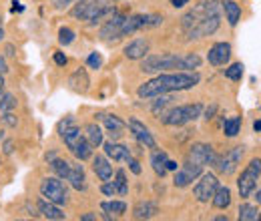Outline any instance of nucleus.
<instances>
[{
	"instance_id": "obj_1",
	"label": "nucleus",
	"mask_w": 261,
	"mask_h": 221,
	"mask_svg": "<svg viewBox=\"0 0 261 221\" xmlns=\"http://www.w3.org/2000/svg\"><path fill=\"white\" fill-rule=\"evenodd\" d=\"M201 77L197 70H175V72H159L151 81L143 83L137 91L139 99H155V96L189 91L199 85Z\"/></svg>"
},
{
	"instance_id": "obj_2",
	"label": "nucleus",
	"mask_w": 261,
	"mask_h": 221,
	"mask_svg": "<svg viewBox=\"0 0 261 221\" xmlns=\"http://www.w3.org/2000/svg\"><path fill=\"white\" fill-rule=\"evenodd\" d=\"M59 135L65 141V145L70 149V153L79 161H89L93 159V147L87 141L85 133L81 131V127L74 123L72 117H66L65 121L59 125Z\"/></svg>"
},
{
	"instance_id": "obj_3",
	"label": "nucleus",
	"mask_w": 261,
	"mask_h": 221,
	"mask_svg": "<svg viewBox=\"0 0 261 221\" xmlns=\"http://www.w3.org/2000/svg\"><path fill=\"white\" fill-rule=\"evenodd\" d=\"M115 14L113 0H76L70 8V16L76 20H85L87 24H97L105 16Z\"/></svg>"
},
{
	"instance_id": "obj_4",
	"label": "nucleus",
	"mask_w": 261,
	"mask_h": 221,
	"mask_svg": "<svg viewBox=\"0 0 261 221\" xmlns=\"http://www.w3.org/2000/svg\"><path fill=\"white\" fill-rule=\"evenodd\" d=\"M141 70L149 75H159L169 70H185V55L161 53V55H147L141 59Z\"/></svg>"
},
{
	"instance_id": "obj_5",
	"label": "nucleus",
	"mask_w": 261,
	"mask_h": 221,
	"mask_svg": "<svg viewBox=\"0 0 261 221\" xmlns=\"http://www.w3.org/2000/svg\"><path fill=\"white\" fill-rule=\"evenodd\" d=\"M201 115H203V105L201 103H191V105L171 107L169 111H163L159 117H161V123L167 127H185L197 121Z\"/></svg>"
},
{
	"instance_id": "obj_6",
	"label": "nucleus",
	"mask_w": 261,
	"mask_h": 221,
	"mask_svg": "<svg viewBox=\"0 0 261 221\" xmlns=\"http://www.w3.org/2000/svg\"><path fill=\"white\" fill-rule=\"evenodd\" d=\"M261 179V159L253 157L249 161V165L241 171L239 179H237V189L241 199H249L253 195V191L257 189V183Z\"/></svg>"
},
{
	"instance_id": "obj_7",
	"label": "nucleus",
	"mask_w": 261,
	"mask_h": 221,
	"mask_svg": "<svg viewBox=\"0 0 261 221\" xmlns=\"http://www.w3.org/2000/svg\"><path fill=\"white\" fill-rule=\"evenodd\" d=\"M38 189H40V195L50 203H57L61 207L68 203V189H66L61 177H44L40 181Z\"/></svg>"
},
{
	"instance_id": "obj_8",
	"label": "nucleus",
	"mask_w": 261,
	"mask_h": 221,
	"mask_svg": "<svg viewBox=\"0 0 261 221\" xmlns=\"http://www.w3.org/2000/svg\"><path fill=\"white\" fill-rule=\"evenodd\" d=\"M243 155H245V147H243V145H235V147L229 149L227 153H223L221 157H217L213 167H215V171H217L219 175L229 177V175H233V173L239 169Z\"/></svg>"
},
{
	"instance_id": "obj_9",
	"label": "nucleus",
	"mask_w": 261,
	"mask_h": 221,
	"mask_svg": "<svg viewBox=\"0 0 261 221\" xmlns=\"http://www.w3.org/2000/svg\"><path fill=\"white\" fill-rule=\"evenodd\" d=\"M217 187H219V179H217L215 173H201L199 175V181H197L195 187H193V195H195L197 201L207 203L215 195Z\"/></svg>"
},
{
	"instance_id": "obj_10",
	"label": "nucleus",
	"mask_w": 261,
	"mask_h": 221,
	"mask_svg": "<svg viewBox=\"0 0 261 221\" xmlns=\"http://www.w3.org/2000/svg\"><path fill=\"white\" fill-rule=\"evenodd\" d=\"M203 169H205V167L185 161V163H183V165H179V169L175 171V175H173V185H175V187H179V189L189 187L193 181L199 179V175L203 173Z\"/></svg>"
},
{
	"instance_id": "obj_11",
	"label": "nucleus",
	"mask_w": 261,
	"mask_h": 221,
	"mask_svg": "<svg viewBox=\"0 0 261 221\" xmlns=\"http://www.w3.org/2000/svg\"><path fill=\"white\" fill-rule=\"evenodd\" d=\"M185 161L201 165V167H207V165L213 167L215 161H217V153H215V149H213L211 145H207V143H195V145H191V149H189Z\"/></svg>"
},
{
	"instance_id": "obj_12",
	"label": "nucleus",
	"mask_w": 261,
	"mask_h": 221,
	"mask_svg": "<svg viewBox=\"0 0 261 221\" xmlns=\"http://www.w3.org/2000/svg\"><path fill=\"white\" fill-rule=\"evenodd\" d=\"M123 20H125V16H123V14H111V16L107 18V22L98 29V38H100V40H105V42L121 40V38H123V32H121Z\"/></svg>"
},
{
	"instance_id": "obj_13",
	"label": "nucleus",
	"mask_w": 261,
	"mask_h": 221,
	"mask_svg": "<svg viewBox=\"0 0 261 221\" xmlns=\"http://www.w3.org/2000/svg\"><path fill=\"white\" fill-rule=\"evenodd\" d=\"M129 127L130 135L137 139V143L139 145H143V147H147V149H155L157 147V141H155V137H153V133L149 131V127L145 125L143 121H139V119H129Z\"/></svg>"
},
{
	"instance_id": "obj_14",
	"label": "nucleus",
	"mask_w": 261,
	"mask_h": 221,
	"mask_svg": "<svg viewBox=\"0 0 261 221\" xmlns=\"http://www.w3.org/2000/svg\"><path fill=\"white\" fill-rule=\"evenodd\" d=\"M207 61L211 66H225L231 61V44L229 42H215L207 53Z\"/></svg>"
},
{
	"instance_id": "obj_15",
	"label": "nucleus",
	"mask_w": 261,
	"mask_h": 221,
	"mask_svg": "<svg viewBox=\"0 0 261 221\" xmlns=\"http://www.w3.org/2000/svg\"><path fill=\"white\" fill-rule=\"evenodd\" d=\"M36 209H38L40 217H44V219H48V221H63V219H66V213L61 209V205L50 203V201H46L44 197H40V199L36 201Z\"/></svg>"
},
{
	"instance_id": "obj_16",
	"label": "nucleus",
	"mask_w": 261,
	"mask_h": 221,
	"mask_svg": "<svg viewBox=\"0 0 261 221\" xmlns=\"http://www.w3.org/2000/svg\"><path fill=\"white\" fill-rule=\"evenodd\" d=\"M97 119L105 123V129H107V133L111 135L113 141L119 139V137L125 133V129H127V123H125L121 117H117V115H105V113H98Z\"/></svg>"
},
{
	"instance_id": "obj_17",
	"label": "nucleus",
	"mask_w": 261,
	"mask_h": 221,
	"mask_svg": "<svg viewBox=\"0 0 261 221\" xmlns=\"http://www.w3.org/2000/svg\"><path fill=\"white\" fill-rule=\"evenodd\" d=\"M123 53L129 61H141L143 57L149 55V40L147 38H133L125 44Z\"/></svg>"
},
{
	"instance_id": "obj_18",
	"label": "nucleus",
	"mask_w": 261,
	"mask_h": 221,
	"mask_svg": "<svg viewBox=\"0 0 261 221\" xmlns=\"http://www.w3.org/2000/svg\"><path fill=\"white\" fill-rule=\"evenodd\" d=\"M100 209L105 213L102 215L105 219H117V217L127 213V201H123V199H109V201L100 203Z\"/></svg>"
},
{
	"instance_id": "obj_19",
	"label": "nucleus",
	"mask_w": 261,
	"mask_h": 221,
	"mask_svg": "<svg viewBox=\"0 0 261 221\" xmlns=\"http://www.w3.org/2000/svg\"><path fill=\"white\" fill-rule=\"evenodd\" d=\"M66 181H68V185L74 191L87 189V173H85L81 163H70V173H68Z\"/></svg>"
},
{
	"instance_id": "obj_20",
	"label": "nucleus",
	"mask_w": 261,
	"mask_h": 221,
	"mask_svg": "<svg viewBox=\"0 0 261 221\" xmlns=\"http://www.w3.org/2000/svg\"><path fill=\"white\" fill-rule=\"evenodd\" d=\"M93 171H95V175L100 181H109L115 175L113 165H111V161H109L107 155H95L93 157Z\"/></svg>"
},
{
	"instance_id": "obj_21",
	"label": "nucleus",
	"mask_w": 261,
	"mask_h": 221,
	"mask_svg": "<svg viewBox=\"0 0 261 221\" xmlns=\"http://www.w3.org/2000/svg\"><path fill=\"white\" fill-rule=\"evenodd\" d=\"M68 87L74 91V93H87L89 91V87H91V79H89V75H87V70L85 68H76L70 77H68Z\"/></svg>"
},
{
	"instance_id": "obj_22",
	"label": "nucleus",
	"mask_w": 261,
	"mask_h": 221,
	"mask_svg": "<svg viewBox=\"0 0 261 221\" xmlns=\"http://www.w3.org/2000/svg\"><path fill=\"white\" fill-rule=\"evenodd\" d=\"M102 149H105V155L109 159H113L115 163H121L130 155V149L127 145H121V143H115L113 139L102 143Z\"/></svg>"
},
{
	"instance_id": "obj_23",
	"label": "nucleus",
	"mask_w": 261,
	"mask_h": 221,
	"mask_svg": "<svg viewBox=\"0 0 261 221\" xmlns=\"http://www.w3.org/2000/svg\"><path fill=\"white\" fill-rule=\"evenodd\" d=\"M159 213V205L155 201H139L133 207V217L135 219H153Z\"/></svg>"
},
{
	"instance_id": "obj_24",
	"label": "nucleus",
	"mask_w": 261,
	"mask_h": 221,
	"mask_svg": "<svg viewBox=\"0 0 261 221\" xmlns=\"http://www.w3.org/2000/svg\"><path fill=\"white\" fill-rule=\"evenodd\" d=\"M151 167H153V171L163 179L165 175H167V161H169V155L165 153L163 149H159V147H155V149H151Z\"/></svg>"
},
{
	"instance_id": "obj_25",
	"label": "nucleus",
	"mask_w": 261,
	"mask_h": 221,
	"mask_svg": "<svg viewBox=\"0 0 261 221\" xmlns=\"http://www.w3.org/2000/svg\"><path fill=\"white\" fill-rule=\"evenodd\" d=\"M221 8L225 12V20L229 27H237L241 20V4H237L235 0H223Z\"/></svg>"
},
{
	"instance_id": "obj_26",
	"label": "nucleus",
	"mask_w": 261,
	"mask_h": 221,
	"mask_svg": "<svg viewBox=\"0 0 261 221\" xmlns=\"http://www.w3.org/2000/svg\"><path fill=\"white\" fill-rule=\"evenodd\" d=\"M85 137H87V141L91 143L93 149L102 147V143H105V133H102V129L97 123H89L85 127Z\"/></svg>"
},
{
	"instance_id": "obj_27",
	"label": "nucleus",
	"mask_w": 261,
	"mask_h": 221,
	"mask_svg": "<svg viewBox=\"0 0 261 221\" xmlns=\"http://www.w3.org/2000/svg\"><path fill=\"white\" fill-rule=\"evenodd\" d=\"M211 203L217 209H227L229 205H231V189H229L227 185H219L215 189V195L211 197Z\"/></svg>"
},
{
	"instance_id": "obj_28",
	"label": "nucleus",
	"mask_w": 261,
	"mask_h": 221,
	"mask_svg": "<svg viewBox=\"0 0 261 221\" xmlns=\"http://www.w3.org/2000/svg\"><path fill=\"white\" fill-rule=\"evenodd\" d=\"M113 183H115L117 195H121V197H127V195H129V181H127V173H125V169H117V171H115V175H113Z\"/></svg>"
},
{
	"instance_id": "obj_29",
	"label": "nucleus",
	"mask_w": 261,
	"mask_h": 221,
	"mask_svg": "<svg viewBox=\"0 0 261 221\" xmlns=\"http://www.w3.org/2000/svg\"><path fill=\"white\" fill-rule=\"evenodd\" d=\"M239 131H241V117H239V115L229 117L227 121L223 123V135L229 137V139L237 137V135H239Z\"/></svg>"
},
{
	"instance_id": "obj_30",
	"label": "nucleus",
	"mask_w": 261,
	"mask_h": 221,
	"mask_svg": "<svg viewBox=\"0 0 261 221\" xmlns=\"http://www.w3.org/2000/svg\"><path fill=\"white\" fill-rule=\"evenodd\" d=\"M237 217L241 221H257L259 219V211H257V207L251 205V203H241Z\"/></svg>"
},
{
	"instance_id": "obj_31",
	"label": "nucleus",
	"mask_w": 261,
	"mask_h": 221,
	"mask_svg": "<svg viewBox=\"0 0 261 221\" xmlns=\"http://www.w3.org/2000/svg\"><path fill=\"white\" fill-rule=\"evenodd\" d=\"M50 169L55 171V175L57 177H61V179H66L68 177V173H70V163L66 161V159H53L50 161Z\"/></svg>"
},
{
	"instance_id": "obj_32",
	"label": "nucleus",
	"mask_w": 261,
	"mask_h": 221,
	"mask_svg": "<svg viewBox=\"0 0 261 221\" xmlns=\"http://www.w3.org/2000/svg\"><path fill=\"white\" fill-rule=\"evenodd\" d=\"M223 75L227 77L229 81H241V77H243V64L241 63H233L231 66H227L225 70H223Z\"/></svg>"
},
{
	"instance_id": "obj_33",
	"label": "nucleus",
	"mask_w": 261,
	"mask_h": 221,
	"mask_svg": "<svg viewBox=\"0 0 261 221\" xmlns=\"http://www.w3.org/2000/svg\"><path fill=\"white\" fill-rule=\"evenodd\" d=\"M74 38H76V32L72 31V29H68V27H63V29L59 31V44H63V46L72 44Z\"/></svg>"
},
{
	"instance_id": "obj_34",
	"label": "nucleus",
	"mask_w": 261,
	"mask_h": 221,
	"mask_svg": "<svg viewBox=\"0 0 261 221\" xmlns=\"http://www.w3.org/2000/svg\"><path fill=\"white\" fill-rule=\"evenodd\" d=\"M125 163L129 165V171L133 173V175H141L143 173V167H141V163H139V159L133 157V153H130L129 157L125 159Z\"/></svg>"
},
{
	"instance_id": "obj_35",
	"label": "nucleus",
	"mask_w": 261,
	"mask_h": 221,
	"mask_svg": "<svg viewBox=\"0 0 261 221\" xmlns=\"http://www.w3.org/2000/svg\"><path fill=\"white\" fill-rule=\"evenodd\" d=\"M0 109H2L4 113L16 109V99L10 95V93H4V99H2V103H0Z\"/></svg>"
},
{
	"instance_id": "obj_36",
	"label": "nucleus",
	"mask_w": 261,
	"mask_h": 221,
	"mask_svg": "<svg viewBox=\"0 0 261 221\" xmlns=\"http://www.w3.org/2000/svg\"><path fill=\"white\" fill-rule=\"evenodd\" d=\"M87 66H89V68H95V70L100 68V66H102V57H100L98 53H91V55L87 57Z\"/></svg>"
},
{
	"instance_id": "obj_37",
	"label": "nucleus",
	"mask_w": 261,
	"mask_h": 221,
	"mask_svg": "<svg viewBox=\"0 0 261 221\" xmlns=\"http://www.w3.org/2000/svg\"><path fill=\"white\" fill-rule=\"evenodd\" d=\"M100 193L102 195H107V197H113V195H117V189H115V183L109 179V181H102L100 183Z\"/></svg>"
},
{
	"instance_id": "obj_38",
	"label": "nucleus",
	"mask_w": 261,
	"mask_h": 221,
	"mask_svg": "<svg viewBox=\"0 0 261 221\" xmlns=\"http://www.w3.org/2000/svg\"><path fill=\"white\" fill-rule=\"evenodd\" d=\"M55 63L59 64V66H66L68 59H66L65 53H55Z\"/></svg>"
},
{
	"instance_id": "obj_39",
	"label": "nucleus",
	"mask_w": 261,
	"mask_h": 221,
	"mask_svg": "<svg viewBox=\"0 0 261 221\" xmlns=\"http://www.w3.org/2000/svg\"><path fill=\"white\" fill-rule=\"evenodd\" d=\"M171 4H173V8H185L189 4V0H171Z\"/></svg>"
},
{
	"instance_id": "obj_40",
	"label": "nucleus",
	"mask_w": 261,
	"mask_h": 221,
	"mask_svg": "<svg viewBox=\"0 0 261 221\" xmlns=\"http://www.w3.org/2000/svg\"><path fill=\"white\" fill-rule=\"evenodd\" d=\"M10 68H8V64L4 61V57H0V75H6Z\"/></svg>"
},
{
	"instance_id": "obj_41",
	"label": "nucleus",
	"mask_w": 261,
	"mask_h": 221,
	"mask_svg": "<svg viewBox=\"0 0 261 221\" xmlns=\"http://www.w3.org/2000/svg\"><path fill=\"white\" fill-rule=\"evenodd\" d=\"M177 169H179V165H177V161H171V159H169V161H167V171H173V173H175Z\"/></svg>"
},
{
	"instance_id": "obj_42",
	"label": "nucleus",
	"mask_w": 261,
	"mask_h": 221,
	"mask_svg": "<svg viewBox=\"0 0 261 221\" xmlns=\"http://www.w3.org/2000/svg\"><path fill=\"white\" fill-rule=\"evenodd\" d=\"M74 0H55V6L57 8H63V6H68V4H72Z\"/></svg>"
},
{
	"instance_id": "obj_43",
	"label": "nucleus",
	"mask_w": 261,
	"mask_h": 221,
	"mask_svg": "<svg viewBox=\"0 0 261 221\" xmlns=\"http://www.w3.org/2000/svg\"><path fill=\"white\" fill-rule=\"evenodd\" d=\"M97 219V213H85L81 215V221H95Z\"/></svg>"
},
{
	"instance_id": "obj_44",
	"label": "nucleus",
	"mask_w": 261,
	"mask_h": 221,
	"mask_svg": "<svg viewBox=\"0 0 261 221\" xmlns=\"http://www.w3.org/2000/svg\"><path fill=\"white\" fill-rule=\"evenodd\" d=\"M251 197H253V199L257 201V205H261V187H259V189L253 191V195H251Z\"/></svg>"
},
{
	"instance_id": "obj_45",
	"label": "nucleus",
	"mask_w": 261,
	"mask_h": 221,
	"mask_svg": "<svg viewBox=\"0 0 261 221\" xmlns=\"http://www.w3.org/2000/svg\"><path fill=\"white\" fill-rule=\"evenodd\" d=\"M6 57H14V48H12V46L6 48Z\"/></svg>"
},
{
	"instance_id": "obj_46",
	"label": "nucleus",
	"mask_w": 261,
	"mask_h": 221,
	"mask_svg": "<svg viewBox=\"0 0 261 221\" xmlns=\"http://www.w3.org/2000/svg\"><path fill=\"white\" fill-rule=\"evenodd\" d=\"M0 91H4V75H0Z\"/></svg>"
},
{
	"instance_id": "obj_47",
	"label": "nucleus",
	"mask_w": 261,
	"mask_h": 221,
	"mask_svg": "<svg viewBox=\"0 0 261 221\" xmlns=\"http://www.w3.org/2000/svg\"><path fill=\"white\" fill-rule=\"evenodd\" d=\"M2 40H4V29L0 27V42H2Z\"/></svg>"
},
{
	"instance_id": "obj_48",
	"label": "nucleus",
	"mask_w": 261,
	"mask_h": 221,
	"mask_svg": "<svg viewBox=\"0 0 261 221\" xmlns=\"http://www.w3.org/2000/svg\"><path fill=\"white\" fill-rule=\"evenodd\" d=\"M255 131H261V121L259 123H255Z\"/></svg>"
},
{
	"instance_id": "obj_49",
	"label": "nucleus",
	"mask_w": 261,
	"mask_h": 221,
	"mask_svg": "<svg viewBox=\"0 0 261 221\" xmlns=\"http://www.w3.org/2000/svg\"><path fill=\"white\" fill-rule=\"evenodd\" d=\"M2 99H4V91H0V103H2Z\"/></svg>"
},
{
	"instance_id": "obj_50",
	"label": "nucleus",
	"mask_w": 261,
	"mask_h": 221,
	"mask_svg": "<svg viewBox=\"0 0 261 221\" xmlns=\"http://www.w3.org/2000/svg\"><path fill=\"white\" fill-rule=\"evenodd\" d=\"M259 221H261V213H259Z\"/></svg>"
},
{
	"instance_id": "obj_51",
	"label": "nucleus",
	"mask_w": 261,
	"mask_h": 221,
	"mask_svg": "<svg viewBox=\"0 0 261 221\" xmlns=\"http://www.w3.org/2000/svg\"><path fill=\"white\" fill-rule=\"evenodd\" d=\"M115 2H119V0H115Z\"/></svg>"
}]
</instances>
